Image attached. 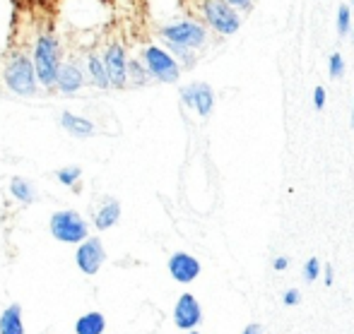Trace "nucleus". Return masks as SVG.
Listing matches in <instances>:
<instances>
[{"label": "nucleus", "instance_id": "nucleus-26", "mask_svg": "<svg viewBox=\"0 0 354 334\" xmlns=\"http://www.w3.org/2000/svg\"><path fill=\"white\" fill-rule=\"evenodd\" d=\"M224 3H229L234 10H251V0H224Z\"/></svg>", "mask_w": 354, "mask_h": 334}, {"label": "nucleus", "instance_id": "nucleus-13", "mask_svg": "<svg viewBox=\"0 0 354 334\" xmlns=\"http://www.w3.org/2000/svg\"><path fill=\"white\" fill-rule=\"evenodd\" d=\"M0 334H24V322H22V306L12 303L3 311L0 315Z\"/></svg>", "mask_w": 354, "mask_h": 334}, {"label": "nucleus", "instance_id": "nucleus-16", "mask_svg": "<svg viewBox=\"0 0 354 334\" xmlns=\"http://www.w3.org/2000/svg\"><path fill=\"white\" fill-rule=\"evenodd\" d=\"M87 77L94 87L109 89V75H106V68H104V61L99 53H89L87 56Z\"/></svg>", "mask_w": 354, "mask_h": 334}, {"label": "nucleus", "instance_id": "nucleus-12", "mask_svg": "<svg viewBox=\"0 0 354 334\" xmlns=\"http://www.w3.org/2000/svg\"><path fill=\"white\" fill-rule=\"evenodd\" d=\"M56 87L61 89L63 94H75L84 87V70L77 66V63H63L61 70H58L56 77Z\"/></svg>", "mask_w": 354, "mask_h": 334}, {"label": "nucleus", "instance_id": "nucleus-33", "mask_svg": "<svg viewBox=\"0 0 354 334\" xmlns=\"http://www.w3.org/2000/svg\"><path fill=\"white\" fill-rule=\"evenodd\" d=\"M352 34H354V29H352Z\"/></svg>", "mask_w": 354, "mask_h": 334}, {"label": "nucleus", "instance_id": "nucleus-11", "mask_svg": "<svg viewBox=\"0 0 354 334\" xmlns=\"http://www.w3.org/2000/svg\"><path fill=\"white\" fill-rule=\"evenodd\" d=\"M169 274H171L176 282L191 284V282H196L198 274H201V262L193 255H188V253H174V255L169 257Z\"/></svg>", "mask_w": 354, "mask_h": 334}, {"label": "nucleus", "instance_id": "nucleus-10", "mask_svg": "<svg viewBox=\"0 0 354 334\" xmlns=\"http://www.w3.org/2000/svg\"><path fill=\"white\" fill-rule=\"evenodd\" d=\"M201 320H203L201 303L191 293H183L176 301V308H174V322H176V327L178 330H193Z\"/></svg>", "mask_w": 354, "mask_h": 334}, {"label": "nucleus", "instance_id": "nucleus-29", "mask_svg": "<svg viewBox=\"0 0 354 334\" xmlns=\"http://www.w3.org/2000/svg\"><path fill=\"white\" fill-rule=\"evenodd\" d=\"M243 334H263V330L258 325H248L246 330H243Z\"/></svg>", "mask_w": 354, "mask_h": 334}, {"label": "nucleus", "instance_id": "nucleus-4", "mask_svg": "<svg viewBox=\"0 0 354 334\" xmlns=\"http://www.w3.org/2000/svg\"><path fill=\"white\" fill-rule=\"evenodd\" d=\"M142 66L147 70V75L159 82H176L181 77V66L178 61L162 46H145L142 51Z\"/></svg>", "mask_w": 354, "mask_h": 334}, {"label": "nucleus", "instance_id": "nucleus-2", "mask_svg": "<svg viewBox=\"0 0 354 334\" xmlns=\"http://www.w3.org/2000/svg\"><path fill=\"white\" fill-rule=\"evenodd\" d=\"M3 82L17 97H34L39 89V79L34 72V63L24 53H15L3 70Z\"/></svg>", "mask_w": 354, "mask_h": 334}, {"label": "nucleus", "instance_id": "nucleus-19", "mask_svg": "<svg viewBox=\"0 0 354 334\" xmlns=\"http://www.w3.org/2000/svg\"><path fill=\"white\" fill-rule=\"evenodd\" d=\"M128 82H133V84H145L149 79V75H147V70H145L142 66V61H128Z\"/></svg>", "mask_w": 354, "mask_h": 334}, {"label": "nucleus", "instance_id": "nucleus-30", "mask_svg": "<svg viewBox=\"0 0 354 334\" xmlns=\"http://www.w3.org/2000/svg\"><path fill=\"white\" fill-rule=\"evenodd\" d=\"M352 128H354V99H352Z\"/></svg>", "mask_w": 354, "mask_h": 334}, {"label": "nucleus", "instance_id": "nucleus-6", "mask_svg": "<svg viewBox=\"0 0 354 334\" xmlns=\"http://www.w3.org/2000/svg\"><path fill=\"white\" fill-rule=\"evenodd\" d=\"M48 228H51V236L61 243H71V246H77L84 238L89 236V226L77 212L73 209H66V212H56L48 222Z\"/></svg>", "mask_w": 354, "mask_h": 334}, {"label": "nucleus", "instance_id": "nucleus-8", "mask_svg": "<svg viewBox=\"0 0 354 334\" xmlns=\"http://www.w3.org/2000/svg\"><path fill=\"white\" fill-rule=\"evenodd\" d=\"M75 262H77L80 272L84 274H97L102 265L106 262V253H104L102 238H84L82 243H77V250H75Z\"/></svg>", "mask_w": 354, "mask_h": 334}, {"label": "nucleus", "instance_id": "nucleus-17", "mask_svg": "<svg viewBox=\"0 0 354 334\" xmlns=\"http://www.w3.org/2000/svg\"><path fill=\"white\" fill-rule=\"evenodd\" d=\"M106 330V320L102 313H87L75 322V334H104Z\"/></svg>", "mask_w": 354, "mask_h": 334}, {"label": "nucleus", "instance_id": "nucleus-9", "mask_svg": "<svg viewBox=\"0 0 354 334\" xmlns=\"http://www.w3.org/2000/svg\"><path fill=\"white\" fill-rule=\"evenodd\" d=\"M181 99L186 106H191L201 118H207L214 108V92L207 82H191L181 89Z\"/></svg>", "mask_w": 354, "mask_h": 334}, {"label": "nucleus", "instance_id": "nucleus-20", "mask_svg": "<svg viewBox=\"0 0 354 334\" xmlns=\"http://www.w3.org/2000/svg\"><path fill=\"white\" fill-rule=\"evenodd\" d=\"M350 29H352V12L347 5H340V8H337V34L347 37Z\"/></svg>", "mask_w": 354, "mask_h": 334}, {"label": "nucleus", "instance_id": "nucleus-18", "mask_svg": "<svg viewBox=\"0 0 354 334\" xmlns=\"http://www.w3.org/2000/svg\"><path fill=\"white\" fill-rule=\"evenodd\" d=\"M10 193H12V197L15 200H19L22 204H29V202H34V186L29 181H24V178H12L10 181Z\"/></svg>", "mask_w": 354, "mask_h": 334}, {"label": "nucleus", "instance_id": "nucleus-7", "mask_svg": "<svg viewBox=\"0 0 354 334\" xmlns=\"http://www.w3.org/2000/svg\"><path fill=\"white\" fill-rule=\"evenodd\" d=\"M104 68H106L109 75V87L113 89H123L128 84V56L126 48H123L121 41H111L106 46V51L102 53Z\"/></svg>", "mask_w": 354, "mask_h": 334}, {"label": "nucleus", "instance_id": "nucleus-14", "mask_svg": "<svg viewBox=\"0 0 354 334\" xmlns=\"http://www.w3.org/2000/svg\"><path fill=\"white\" fill-rule=\"evenodd\" d=\"M61 126L66 128L73 137H92L94 135V123L87 121V118H80L71 111L61 113Z\"/></svg>", "mask_w": 354, "mask_h": 334}, {"label": "nucleus", "instance_id": "nucleus-31", "mask_svg": "<svg viewBox=\"0 0 354 334\" xmlns=\"http://www.w3.org/2000/svg\"><path fill=\"white\" fill-rule=\"evenodd\" d=\"M188 334H198V332H188Z\"/></svg>", "mask_w": 354, "mask_h": 334}, {"label": "nucleus", "instance_id": "nucleus-27", "mask_svg": "<svg viewBox=\"0 0 354 334\" xmlns=\"http://www.w3.org/2000/svg\"><path fill=\"white\" fill-rule=\"evenodd\" d=\"M287 265H289L287 257H275V262H272V267H275L277 272H282V269H287Z\"/></svg>", "mask_w": 354, "mask_h": 334}, {"label": "nucleus", "instance_id": "nucleus-5", "mask_svg": "<svg viewBox=\"0 0 354 334\" xmlns=\"http://www.w3.org/2000/svg\"><path fill=\"white\" fill-rule=\"evenodd\" d=\"M201 10L205 22L217 34H222V37H232V34H236L241 29V14H239V10H234L224 0H203Z\"/></svg>", "mask_w": 354, "mask_h": 334}, {"label": "nucleus", "instance_id": "nucleus-21", "mask_svg": "<svg viewBox=\"0 0 354 334\" xmlns=\"http://www.w3.org/2000/svg\"><path fill=\"white\" fill-rule=\"evenodd\" d=\"M80 176H82V171H80L77 166H66V168H61V171H56V178L63 186H75V183L80 181Z\"/></svg>", "mask_w": 354, "mask_h": 334}, {"label": "nucleus", "instance_id": "nucleus-3", "mask_svg": "<svg viewBox=\"0 0 354 334\" xmlns=\"http://www.w3.org/2000/svg\"><path fill=\"white\" fill-rule=\"evenodd\" d=\"M162 39L167 41V48L174 46V48H186V51H198V48L205 46L207 29L201 22L181 19V22L162 27Z\"/></svg>", "mask_w": 354, "mask_h": 334}, {"label": "nucleus", "instance_id": "nucleus-1", "mask_svg": "<svg viewBox=\"0 0 354 334\" xmlns=\"http://www.w3.org/2000/svg\"><path fill=\"white\" fill-rule=\"evenodd\" d=\"M34 72H37V79L41 87L51 89L56 87V77H58V70L63 66V48L61 41L51 34H41L34 43Z\"/></svg>", "mask_w": 354, "mask_h": 334}, {"label": "nucleus", "instance_id": "nucleus-15", "mask_svg": "<svg viewBox=\"0 0 354 334\" xmlns=\"http://www.w3.org/2000/svg\"><path fill=\"white\" fill-rule=\"evenodd\" d=\"M118 219H121V204L116 200H106L99 207L97 217H94V226H97L99 231H106V228L116 226Z\"/></svg>", "mask_w": 354, "mask_h": 334}, {"label": "nucleus", "instance_id": "nucleus-22", "mask_svg": "<svg viewBox=\"0 0 354 334\" xmlns=\"http://www.w3.org/2000/svg\"><path fill=\"white\" fill-rule=\"evenodd\" d=\"M328 75L333 79H342V75H345V61H342L340 53H333L330 56V61H328Z\"/></svg>", "mask_w": 354, "mask_h": 334}, {"label": "nucleus", "instance_id": "nucleus-28", "mask_svg": "<svg viewBox=\"0 0 354 334\" xmlns=\"http://www.w3.org/2000/svg\"><path fill=\"white\" fill-rule=\"evenodd\" d=\"M333 279H335V274H333V267L326 265V284H328V286L333 284Z\"/></svg>", "mask_w": 354, "mask_h": 334}, {"label": "nucleus", "instance_id": "nucleus-23", "mask_svg": "<svg viewBox=\"0 0 354 334\" xmlns=\"http://www.w3.org/2000/svg\"><path fill=\"white\" fill-rule=\"evenodd\" d=\"M318 272H321V267H318V260H316V257H311V260L306 262V267H304V277H306V282H316Z\"/></svg>", "mask_w": 354, "mask_h": 334}, {"label": "nucleus", "instance_id": "nucleus-24", "mask_svg": "<svg viewBox=\"0 0 354 334\" xmlns=\"http://www.w3.org/2000/svg\"><path fill=\"white\" fill-rule=\"evenodd\" d=\"M313 106H316V111H323V106H326V89L321 84L313 89Z\"/></svg>", "mask_w": 354, "mask_h": 334}, {"label": "nucleus", "instance_id": "nucleus-32", "mask_svg": "<svg viewBox=\"0 0 354 334\" xmlns=\"http://www.w3.org/2000/svg\"><path fill=\"white\" fill-rule=\"evenodd\" d=\"M352 5H354V0H352Z\"/></svg>", "mask_w": 354, "mask_h": 334}, {"label": "nucleus", "instance_id": "nucleus-25", "mask_svg": "<svg viewBox=\"0 0 354 334\" xmlns=\"http://www.w3.org/2000/svg\"><path fill=\"white\" fill-rule=\"evenodd\" d=\"M299 301H301V291H297V288L284 293V306H297Z\"/></svg>", "mask_w": 354, "mask_h": 334}]
</instances>
